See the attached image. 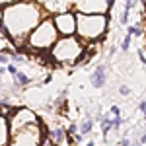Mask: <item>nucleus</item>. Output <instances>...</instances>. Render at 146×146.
Segmentation results:
<instances>
[{
    "label": "nucleus",
    "mask_w": 146,
    "mask_h": 146,
    "mask_svg": "<svg viewBox=\"0 0 146 146\" xmlns=\"http://www.w3.org/2000/svg\"><path fill=\"white\" fill-rule=\"evenodd\" d=\"M41 18H43V12L35 2L22 0L14 6H8L2 12V25L14 39L23 41L29 35V31L39 23Z\"/></svg>",
    "instance_id": "nucleus-1"
},
{
    "label": "nucleus",
    "mask_w": 146,
    "mask_h": 146,
    "mask_svg": "<svg viewBox=\"0 0 146 146\" xmlns=\"http://www.w3.org/2000/svg\"><path fill=\"white\" fill-rule=\"evenodd\" d=\"M76 18V29H74V33H78L80 41L82 43H88L92 39H98L103 35L105 31V18L103 16H86V14H76L74 16Z\"/></svg>",
    "instance_id": "nucleus-2"
},
{
    "label": "nucleus",
    "mask_w": 146,
    "mask_h": 146,
    "mask_svg": "<svg viewBox=\"0 0 146 146\" xmlns=\"http://www.w3.org/2000/svg\"><path fill=\"white\" fill-rule=\"evenodd\" d=\"M27 41H29V45L35 47V49H49V47L56 41L55 23L51 22V20H43V22H39L33 29L29 31Z\"/></svg>",
    "instance_id": "nucleus-3"
},
{
    "label": "nucleus",
    "mask_w": 146,
    "mask_h": 146,
    "mask_svg": "<svg viewBox=\"0 0 146 146\" xmlns=\"http://www.w3.org/2000/svg\"><path fill=\"white\" fill-rule=\"evenodd\" d=\"M84 53V43L78 41L76 37H66L56 41L53 47V56L60 62H76L78 56Z\"/></svg>",
    "instance_id": "nucleus-4"
},
{
    "label": "nucleus",
    "mask_w": 146,
    "mask_h": 146,
    "mask_svg": "<svg viewBox=\"0 0 146 146\" xmlns=\"http://www.w3.org/2000/svg\"><path fill=\"white\" fill-rule=\"evenodd\" d=\"M53 23H55V29L60 31L62 35H72L74 29H76V18H74V14H70V12L58 14Z\"/></svg>",
    "instance_id": "nucleus-5"
},
{
    "label": "nucleus",
    "mask_w": 146,
    "mask_h": 146,
    "mask_svg": "<svg viewBox=\"0 0 146 146\" xmlns=\"http://www.w3.org/2000/svg\"><path fill=\"white\" fill-rule=\"evenodd\" d=\"M103 84H105V66H98L96 72H92V86L101 88Z\"/></svg>",
    "instance_id": "nucleus-6"
},
{
    "label": "nucleus",
    "mask_w": 146,
    "mask_h": 146,
    "mask_svg": "<svg viewBox=\"0 0 146 146\" xmlns=\"http://www.w3.org/2000/svg\"><path fill=\"white\" fill-rule=\"evenodd\" d=\"M51 140H53L56 146L64 144V131H62V129H55V131L51 133Z\"/></svg>",
    "instance_id": "nucleus-7"
},
{
    "label": "nucleus",
    "mask_w": 146,
    "mask_h": 146,
    "mask_svg": "<svg viewBox=\"0 0 146 146\" xmlns=\"http://www.w3.org/2000/svg\"><path fill=\"white\" fill-rule=\"evenodd\" d=\"M14 78L18 80V84H27V82H29V76H27V74H23V72H20V70L16 72V76H14Z\"/></svg>",
    "instance_id": "nucleus-8"
},
{
    "label": "nucleus",
    "mask_w": 146,
    "mask_h": 146,
    "mask_svg": "<svg viewBox=\"0 0 146 146\" xmlns=\"http://www.w3.org/2000/svg\"><path fill=\"white\" fill-rule=\"evenodd\" d=\"M111 127H113L111 119H107V117H105V119H101V129H103V133H105V135H107V131H109Z\"/></svg>",
    "instance_id": "nucleus-9"
},
{
    "label": "nucleus",
    "mask_w": 146,
    "mask_h": 146,
    "mask_svg": "<svg viewBox=\"0 0 146 146\" xmlns=\"http://www.w3.org/2000/svg\"><path fill=\"white\" fill-rule=\"evenodd\" d=\"M129 35H142V27H136V25H129Z\"/></svg>",
    "instance_id": "nucleus-10"
},
{
    "label": "nucleus",
    "mask_w": 146,
    "mask_h": 146,
    "mask_svg": "<svg viewBox=\"0 0 146 146\" xmlns=\"http://www.w3.org/2000/svg\"><path fill=\"white\" fill-rule=\"evenodd\" d=\"M131 37H133V35H127V37L123 39V43H121V49H123V51L129 49V45H131Z\"/></svg>",
    "instance_id": "nucleus-11"
},
{
    "label": "nucleus",
    "mask_w": 146,
    "mask_h": 146,
    "mask_svg": "<svg viewBox=\"0 0 146 146\" xmlns=\"http://www.w3.org/2000/svg\"><path fill=\"white\" fill-rule=\"evenodd\" d=\"M92 127H94V123H92V121H86V123L82 125V133H84V135H86V133H90Z\"/></svg>",
    "instance_id": "nucleus-12"
},
{
    "label": "nucleus",
    "mask_w": 146,
    "mask_h": 146,
    "mask_svg": "<svg viewBox=\"0 0 146 146\" xmlns=\"http://www.w3.org/2000/svg\"><path fill=\"white\" fill-rule=\"evenodd\" d=\"M119 94H121V96H129V94H131V90H129L127 86H121V88H119Z\"/></svg>",
    "instance_id": "nucleus-13"
},
{
    "label": "nucleus",
    "mask_w": 146,
    "mask_h": 146,
    "mask_svg": "<svg viewBox=\"0 0 146 146\" xmlns=\"http://www.w3.org/2000/svg\"><path fill=\"white\" fill-rule=\"evenodd\" d=\"M6 70H8V72H10L12 76H16V72H18V68L14 66V64H8V68H6Z\"/></svg>",
    "instance_id": "nucleus-14"
},
{
    "label": "nucleus",
    "mask_w": 146,
    "mask_h": 146,
    "mask_svg": "<svg viewBox=\"0 0 146 146\" xmlns=\"http://www.w3.org/2000/svg\"><path fill=\"white\" fill-rule=\"evenodd\" d=\"M111 123H113V125H115V127H119V125L123 123V119H121V117H119V115H115V119H113Z\"/></svg>",
    "instance_id": "nucleus-15"
},
{
    "label": "nucleus",
    "mask_w": 146,
    "mask_h": 146,
    "mask_svg": "<svg viewBox=\"0 0 146 146\" xmlns=\"http://www.w3.org/2000/svg\"><path fill=\"white\" fill-rule=\"evenodd\" d=\"M14 62L22 64V62H23V56H22V55H14Z\"/></svg>",
    "instance_id": "nucleus-16"
},
{
    "label": "nucleus",
    "mask_w": 146,
    "mask_h": 146,
    "mask_svg": "<svg viewBox=\"0 0 146 146\" xmlns=\"http://www.w3.org/2000/svg\"><path fill=\"white\" fill-rule=\"evenodd\" d=\"M74 133H76V125H70V127H68V135L72 136Z\"/></svg>",
    "instance_id": "nucleus-17"
},
{
    "label": "nucleus",
    "mask_w": 146,
    "mask_h": 146,
    "mask_svg": "<svg viewBox=\"0 0 146 146\" xmlns=\"http://www.w3.org/2000/svg\"><path fill=\"white\" fill-rule=\"evenodd\" d=\"M0 113H2V117H4V115H8V113H10V107H6V105H4V107L0 109Z\"/></svg>",
    "instance_id": "nucleus-18"
},
{
    "label": "nucleus",
    "mask_w": 146,
    "mask_h": 146,
    "mask_svg": "<svg viewBox=\"0 0 146 146\" xmlns=\"http://www.w3.org/2000/svg\"><path fill=\"white\" fill-rule=\"evenodd\" d=\"M138 109H140L142 113L146 111V103H144V101H140V103H138Z\"/></svg>",
    "instance_id": "nucleus-19"
},
{
    "label": "nucleus",
    "mask_w": 146,
    "mask_h": 146,
    "mask_svg": "<svg viewBox=\"0 0 146 146\" xmlns=\"http://www.w3.org/2000/svg\"><path fill=\"white\" fill-rule=\"evenodd\" d=\"M111 113H113V115H119V107H117V105H113V107H111Z\"/></svg>",
    "instance_id": "nucleus-20"
},
{
    "label": "nucleus",
    "mask_w": 146,
    "mask_h": 146,
    "mask_svg": "<svg viewBox=\"0 0 146 146\" xmlns=\"http://www.w3.org/2000/svg\"><path fill=\"white\" fill-rule=\"evenodd\" d=\"M121 146H131V142H129V138H123V140H121Z\"/></svg>",
    "instance_id": "nucleus-21"
},
{
    "label": "nucleus",
    "mask_w": 146,
    "mask_h": 146,
    "mask_svg": "<svg viewBox=\"0 0 146 146\" xmlns=\"http://www.w3.org/2000/svg\"><path fill=\"white\" fill-rule=\"evenodd\" d=\"M0 62H4V64H6V62H8V56H6V55H0Z\"/></svg>",
    "instance_id": "nucleus-22"
},
{
    "label": "nucleus",
    "mask_w": 146,
    "mask_h": 146,
    "mask_svg": "<svg viewBox=\"0 0 146 146\" xmlns=\"http://www.w3.org/2000/svg\"><path fill=\"white\" fill-rule=\"evenodd\" d=\"M53 146H56V144H53Z\"/></svg>",
    "instance_id": "nucleus-23"
}]
</instances>
